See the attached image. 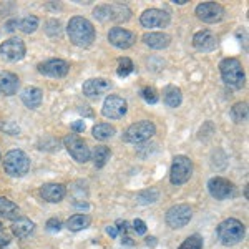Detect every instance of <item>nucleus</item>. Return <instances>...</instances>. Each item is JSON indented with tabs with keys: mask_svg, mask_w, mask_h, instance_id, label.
Here are the masks:
<instances>
[{
	"mask_svg": "<svg viewBox=\"0 0 249 249\" xmlns=\"http://www.w3.org/2000/svg\"><path fill=\"white\" fill-rule=\"evenodd\" d=\"M68 37L73 45L87 48L95 42V29L90 20L83 17H73L68 22Z\"/></svg>",
	"mask_w": 249,
	"mask_h": 249,
	"instance_id": "obj_1",
	"label": "nucleus"
},
{
	"mask_svg": "<svg viewBox=\"0 0 249 249\" xmlns=\"http://www.w3.org/2000/svg\"><path fill=\"white\" fill-rule=\"evenodd\" d=\"M216 234H218L221 244H224V246H234L239 241H243L244 234H246V228H244V224L239 219L230 218V219H224L223 223H219V226L216 228Z\"/></svg>",
	"mask_w": 249,
	"mask_h": 249,
	"instance_id": "obj_2",
	"label": "nucleus"
},
{
	"mask_svg": "<svg viewBox=\"0 0 249 249\" xmlns=\"http://www.w3.org/2000/svg\"><path fill=\"white\" fill-rule=\"evenodd\" d=\"M219 71H221V77H223V82L228 87L234 88V90L243 88L244 83H246L243 65H241L238 58H224L219 63Z\"/></svg>",
	"mask_w": 249,
	"mask_h": 249,
	"instance_id": "obj_3",
	"label": "nucleus"
},
{
	"mask_svg": "<svg viewBox=\"0 0 249 249\" xmlns=\"http://www.w3.org/2000/svg\"><path fill=\"white\" fill-rule=\"evenodd\" d=\"M3 170H5L7 175L14 176V178L25 176L30 170L29 155L22 150H10L3 156Z\"/></svg>",
	"mask_w": 249,
	"mask_h": 249,
	"instance_id": "obj_4",
	"label": "nucleus"
},
{
	"mask_svg": "<svg viewBox=\"0 0 249 249\" xmlns=\"http://www.w3.org/2000/svg\"><path fill=\"white\" fill-rule=\"evenodd\" d=\"M93 14L100 22H124L130 18L131 10L123 3H110L96 7Z\"/></svg>",
	"mask_w": 249,
	"mask_h": 249,
	"instance_id": "obj_5",
	"label": "nucleus"
},
{
	"mask_svg": "<svg viewBox=\"0 0 249 249\" xmlns=\"http://www.w3.org/2000/svg\"><path fill=\"white\" fill-rule=\"evenodd\" d=\"M155 131H156L155 124L148 122V120H143V122H136L133 124H130L124 130L123 140L126 143H143L146 140H150L155 135Z\"/></svg>",
	"mask_w": 249,
	"mask_h": 249,
	"instance_id": "obj_6",
	"label": "nucleus"
},
{
	"mask_svg": "<svg viewBox=\"0 0 249 249\" xmlns=\"http://www.w3.org/2000/svg\"><path fill=\"white\" fill-rule=\"evenodd\" d=\"M193 173V163L188 156L184 155H178L175 156L170 170V179L173 184L179 186V184H184L186 181H190Z\"/></svg>",
	"mask_w": 249,
	"mask_h": 249,
	"instance_id": "obj_7",
	"label": "nucleus"
},
{
	"mask_svg": "<svg viewBox=\"0 0 249 249\" xmlns=\"http://www.w3.org/2000/svg\"><path fill=\"white\" fill-rule=\"evenodd\" d=\"M63 144L68 150V153L71 155V158L78 163H87L90 160V148L87 146V143L80 138L78 135H67L63 138Z\"/></svg>",
	"mask_w": 249,
	"mask_h": 249,
	"instance_id": "obj_8",
	"label": "nucleus"
},
{
	"mask_svg": "<svg viewBox=\"0 0 249 249\" xmlns=\"http://www.w3.org/2000/svg\"><path fill=\"white\" fill-rule=\"evenodd\" d=\"M193 211L188 204H176L166 211V224L173 230H181L191 221Z\"/></svg>",
	"mask_w": 249,
	"mask_h": 249,
	"instance_id": "obj_9",
	"label": "nucleus"
},
{
	"mask_svg": "<svg viewBox=\"0 0 249 249\" xmlns=\"http://www.w3.org/2000/svg\"><path fill=\"white\" fill-rule=\"evenodd\" d=\"M208 191L213 198L216 199H230L234 196V184H232L230 179L221 178V176H214L208 181Z\"/></svg>",
	"mask_w": 249,
	"mask_h": 249,
	"instance_id": "obj_10",
	"label": "nucleus"
},
{
	"mask_svg": "<svg viewBox=\"0 0 249 249\" xmlns=\"http://www.w3.org/2000/svg\"><path fill=\"white\" fill-rule=\"evenodd\" d=\"M0 57L7 62H18L25 57V43L20 38H9L0 45Z\"/></svg>",
	"mask_w": 249,
	"mask_h": 249,
	"instance_id": "obj_11",
	"label": "nucleus"
},
{
	"mask_svg": "<svg viewBox=\"0 0 249 249\" xmlns=\"http://www.w3.org/2000/svg\"><path fill=\"white\" fill-rule=\"evenodd\" d=\"M140 22L144 29H164L170 23V14L160 9L144 10L140 17Z\"/></svg>",
	"mask_w": 249,
	"mask_h": 249,
	"instance_id": "obj_12",
	"label": "nucleus"
},
{
	"mask_svg": "<svg viewBox=\"0 0 249 249\" xmlns=\"http://www.w3.org/2000/svg\"><path fill=\"white\" fill-rule=\"evenodd\" d=\"M126 110H128V105L122 96L110 95L105 100V103H103L102 113L103 116H107V118H110V120H118L126 115Z\"/></svg>",
	"mask_w": 249,
	"mask_h": 249,
	"instance_id": "obj_13",
	"label": "nucleus"
},
{
	"mask_svg": "<svg viewBox=\"0 0 249 249\" xmlns=\"http://www.w3.org/2000/svg\"><path fill=\"white\" fill-rule=\"evenodd\" d=\"M196 15L206 23H216L224 17V9L216 2H204L196 7Z\"/></svg>",
	"mask_w": 249,
	"mask_h": 249,
	"instance_id": "obj_14",
	"label": "nucleus"
},
{
	"mask_svg": "<svg viewBox=\"0 0 249 249\" xmlns=\"http://www.w3.org/2000/svg\"><path fill=\"white\" fill-rule=\"evenodd\" d=\"M40 73L47 75V77H52V78H62L65 77L70 70V65L65 62V60H60V58H52V60H47V62L40 63L37 67Z\"/></svg>",
	"mask_w": 249,
	"mask_h": 249,
	"instance_id": "obj_15",
	"label": "nucleus"
},
{
	"mask_svg": "<svg viewBox=\"0 0 249 249\" xmlns=\"http://www.w3.org/2000/svg\"><path fill=\"white\" fill-rule=\"evenodd\" d=\"M108 40H110V43L113 47L126 50V48H130L136 42V35L130 30L115 27V29H111L110 34H108Z\"/></svg>",
	"mask_w": 249,
	"mask_h": 249,
	"instance_id": "obj_16",
	"label": "nucleus"
},
{
	"mask_svg": "<svg viewBox=\"0 0 249 249\" xmlns=\"http://www.w3.org/2000/svg\"><path fill=\"white\" fill-rule=\"evenodd\" d=\"M111 88V83L105 78H91L83 83V95L88 98H98Z\"/></svg>",
	"mask_w": 249,
	"mask_h": 249,
	"instance_id": "obj_17",
	"label": "nucleus"
},
{
	"mask_svg": "<svg viewBox=\"0 0 249 249\" xmlns=\"http://www.w3.org/2000/svg\"><path fill=\"white\" fill-rule=\"evenodd\" d=\"M193 45L199 52H213L218 45V38L211 30H201L193 37Z\"/></svg>",
	"mask_w": 249,
	"mask_h": 249,
	"instance_id": "obj_18",
	"label": "nucleus"
},
{
	"mask_svg": "<svg viewBox=\"0 0 249 249\" xmlns=\"http://www.w3.org/2000/svg\"><path fill=\"white\" fill-rule=\"evenodd\" d=\"M40 195H42V198L48 203H58L65 198L67 188L60 183H47L40 188Z\"/></svg>",
	"mask_w": 249,
	"mask_h": 249,
	"instance_id": "obj_19",
	"label": "nucleus"
},
{
	"mask_svg": "<svg viewBox=\"0 0 249 249\" xmlns=\"http://www.w3.org/2000/svg\"><path fill=\"white\" fill-rule=\"evenodd\" d=\"M143 42L153 50H163L171 43V37L161 32H151V34L143 35Z\"/></svg>",
	"mask_w": 249,
	"mask_h": 249,
	"instance_id": "obj_20",
	"label": "nucleus"
},
{
	"mask_svg": "<svg viewBox=\"0 0 249 249\" xmlns=\"http://www.w3.org/2000/svg\"><path fill=\"white\" fill-rule=\"evenodd\" d=\"M18 90V78L12 71H2L0 73V93L10 96L15 95Z\"/></svg>",
	"mask_w": 249,
	"mask_h": 249,
	"instance_id": "obj_21",
	"label": "nucleus"
},
{
	"mask_svg": "<svg viewBox=\"0 0 249 249\" xmlns=\"http://www.w3.org/2000/svg\"><path fill=\"white\" fill-rule=\"evenodd\" d=\"M20 98H22L23 105H25L27 108H32V110H35V108H38L40 103H42L43 93H42V90L37 88V87H27L25 90L22 91Z\"/></svg>",
	"mask_w": 249,
	"mask_h": 249,
	"instance_id": "obj_22",
	"label": "nucleus"
},
{
	"mask_svg": "<svg viewBox=\"0 0 249 249\" xmlns=\"http://www.w3.org/2000/svg\"><path fill=\"white\" fill-rule=\"evenodd\" d=\"M34 230H35V224L27 218H17L14 221V224H12V232L20 239L29 238L32 232H34Z\"/></svg>",
	"mask_w": 249,
	"mask_h": 249,
	"instance_id": "obj_23",
	"label": "nucleus"
},
{
	"mask_svg": "<svg viewBox=\"0 0 249 249\" xmlns=\"http://www.w3.org/2000/svg\"><path fill=\"white\" fill-rule=\"evenodd\" d=\"M0 216L5 219H12L15 221L17 218H20V210L18 206L14 201H10L9 198H3L0 196Z\"/></svg>",
	"mask_w": 249,
	"mask_h": 249,
	"instance_id": "obj_24",
	"label": "nucleus"
},
{
	"mask_svg": "<svg viewBox=\"0 0 249 249\" xmlns=\"http://www.w3.org/2000/svg\"><path fill=\"white\" fill-rule=\"evenodd\" d=\"M163 98H164V103H166L170 108H176L181 105L183 102V95H181V90L178 87H166L163 90Z\"/></svg>",
	"mask_w": 249,
	"mask_h": 249,
	"instance_id": "obj_25",
	"label": "nucleus"
},
{
	"mask_svg": "<svg viewBox=\"0 0 249 249\" xmlns=\"http://www.w3.org/2000/svg\"><path fill=\"white\" fill-rule=\"evenodd\" d=\"M91 224V218L88 214H73L67 221V228L70 231H82L87 230Z\"/></svg>",
	"mask_w": 249,
	"mask_h": 249,
	"instance_id": "obj_26",
	"label": "nucleus"
},
{
	"mask_svg": "<svg viewBox=\"0 0 249 249\" xmlns=\"http://www.w3.org/2000/svg\"><path fill=\"white\" fill-rule=\"evenodd\" d=\"M91 133H93L95 138L100 140V142H107V140H110L111 136L116 133V130L108 123H98L93 126V131H91Z\"/></svg>",
	"mask_w": 249,
	"mask_h": 249,
	"instance_id": "obj_27",
	"label": "nucleus"
},
{
	"mask_svg": "<svg viewBox=\"0 0 249 249\" xmlns=\"http://www.w3.org/2000/svg\"><path fill=\"white\" fill-rule=\"evenodd\" d=\"M110 155H111V151H110V148L108 146H96L95 150H93V163H95V166L96 168H103L107 164V161L110 160Z\"/></svg>",
	"mask_w": 249,
	"mask_h": 249,
	"instance_id": "obj_28",
	"label": "nucleus"
},
{
	"mask_svg": "<svg viewBox=\"0 0 249 249\" xmlns=\"http://www.w3.org/2000/svg\"><path fill=\"white\" fill-rule=\"evenodd\" d=\"M18 29L23 32V34H34L35 30L38 29V18L35 15H29V17L18 20Z\"/></svg>",
	"mask_w": 249,
	"mask_h": 249,
	"instance_id": "obj_29",
	"label": "nucleus"
},
{
	"mask_svg": "<svg viewBox=\"0 0 249 249\" xmlns=\"http://www.w3.org/2000/svg\"><path fill=\"white\" fill-rule=\"evenodd\" d=\"M158 198H160V193L156 190H144L136 195V203L138 204H153L158 201Z\"/></svg>",
	"mask_w": 249,
	"mask_h": 249,
	"instance_id": "obj_30",
	"label": "nucleus"
},
{
	"mask_svg": "<svg viewBox=\"0 0 249 249\" xmlns=\"http://www.w3.org/2000/svg\"><path fill=\"white\" fill-rule=\"evenodd\" d=\"M231 118L236 123H244L248 120V103H236L231 108Z\"/></svg>",
	"mask_w": 249,
	"mask_h": 249,
	"instance_id": "obj_31",
	"label": "nucleus"
},
{
	"mask_svg": "<svg viewBox=\"0 0 249 249\" xmlns=\"http://www.w3.org/2000/svg\"><path fill=\"white\" fill-rule=\"evenodd\" d=\"M133 68H135V65H133V62H131L130 58H122L118 62V68H116V73H118V77H122V78H124V77H128V75L133 71Z\"/></svg>",
	"mask_w": 249,
	"mask_h": 249,
	"instance_id": "obj_32",
	"label": "nucleus"
},
{
	"mask_svg": "<svg viewBox=\"0 0 249 249\" xmlns=\"http://www.w3.org/2000/svg\"><path fill=\"white\" fill-rule=\"evenodd\" d=\"M178 249H203V238L198 234L190 236L188 239L183 241V244Z\"/></svg>",
	"mask_w": 249,
	"mask_h": 249,
	"instance_id": "obj_33",
	"label": "nucleus"
},
{
	"mask_svg": "<svg viewBox=\"0 0 249 249\" xmlns=\"http://www.w3.org/2000/svg\"><path fill=\"white\" fill-rule=\"evenodd\" d=\"M140 95H142V98L144 100V102H146V103H151V105H155V103L160 100L158 91H156L153 87H144V88H142Z\"/></svg>",
	"mask_w": 249,
	"mask_h": 249,
	"instance_id": "obj_34",
	"label": "nucleus"
},
{
	"mask_svg": "<svg viewBox=\"0 0 249 249\" xmlns=\"http://www.w3.org/2000/svg\"><path fill=\"white\" fill-rule=\"evenodd\" d=\"M60 22L57 20H50V22L47 23V34L50 35V37H58L60 35Z\"/></svg>",
	"mask_w": 249,
	"mask_h": 249,
	"instance_id": "obj_35",
	"label": "nucleus"
},
{
	"mask_svg": "<svg viewBox=\"0 0 249 249\" xmlns=\"http://www.w3.org/2000/svg\"><path fill=\"white\" fill-rule=\"evenodd\" d=\"M47 230L50 232H58L62 230V221L57 218H50L47 221Z\"/></svg>",
	"mask_w": 249,
	"mask_h": 249,
	"instance_id": "obj_36",
	"label": "nucleus"
},
{
	"mask_svg": "<svg viewBox=\"0 0 249 249\" xmlns=\"http://www.w3.org/2000/svg\"><path fill=\"white\" fill-rule=\"evenodd\" d=\"M133 231L136 232V234H144V232H146V224H144V221L135 219L133 221Z\"/></svg>",
	"mask_w": 249,
	"mask_h": 249,
	"instance_id": "obj_37",
	"label": "nucleus"
},
{
	"mask_svg": "<svg viewBox=\"0 0 249 249\" xmlns=\"http://www.w3.org/2000/svg\"><path fill=\"white\" fill-rule=\"evenodd\" d=\"M115 228L118 230V232H122V234L124 236V234L128 232V228H130V224H128L126 221H122V219H120L118 223H116V226H115Z\"/></svg>",
	"mask_w": 249,
	"mask_h": 249,
	"instance_id": "obj_38",
	"label": "nucleus"
},
{
	"mask_svg": "<svg viewBox=\"0 0 249 249\" xmlns=\"http://www.w3.org/2000/svg\"><path fill=\"white\" fill-rule=\"evenodd\" d=\"M17 27H18V20H17V18H12V20H9V22L5 23V30H7V32L17 30Z\"/></svg>",
	"mask_w": 249,
	"mask_h": 249,
	"instance_id": "obj_39",
	"label": "nucleus"
},
{
	"mask_svg": "<svg viewBox=\"0 0 249 249\" xmlns=\"http://www.w3.org/2000/svg\"><path fill=\"white\" fill-rule=\"evenodd\" d=\"M71 128H73V131H77V133H80V131L85 130V123H83L82 120H78V122H75L73 124H71Z\"/></svg>",
	"mask_w": 249,
	"mask_h": 249,
	"instance_id": "obj_40",
	"label": "nucleus"
},
{
	"mask_svg": "<svg viewBox=\"0 0 249 249\" xmlns=\"http://www.w3.org/2000/svg\"><path fill=\"white\" fill-rule=\"evenodd\" d=\"M9 243H10V238H9V236L3 234V232H0V249L5 248V246H9Z\"/></svg>",
	"mask_w": 249,
	"mask_h": 249,
	"instance_id": "obj_41",
	"label": "nucleus"
},
{
	"mask_svg": "<svg viewBox=\"0 0 249 249\" xmlns=\"http://www.w3.org/2000/svg\"><path fill=\"white\" fill-rule=\"evenodd\" d=\"M107 232L111 236V238H116V236H118V230H116L115 226H108L107 228Z\"/></svg>",
	"mask_w": 249,
	"mask_h": 249,
	"instance_id": "obj_42",
	"label": "nucleus"
},
{
	"mask_svg": "<svg viewBox=\"0 0 249 249\" xmlns=\"http://www.w3.org/2000/svg\"><path fill=\"white\" fill-rule=\"evenodd\" d=\"M146 244H148V246H155V244H156V238H146Z\"/></svg>",
	"mask_w": 249,
	"mask_h": 249,
	"instance_id": "obj_43",
	"label": "nucleus"
},
{
	"mask_svg": "<svg viewBox=\"0 0 249 249\" xmlns=\"http://www.w3.org/2000/svg\"><path fill=\"white\" fill-rule=\"evenodd\" d=\"M175 3H178V5H183V3H186L188 0H173Z\"/></svg>",
	"mask_w": 249,
	"mask_h": 249,
	"instance_id": "obj_44",
	"label": "nucleus"
},
{
	"mask_svg": "<svg viewBox=\"0 0 249 249\" xmlns=\"http://www.w3.org/2000/svg\"><path fill=\"white\" fill-rule=\"evenodd\" d=\"M0 231H2V223H0Z\"/></svg>",
	"mask_w": 249,
	"mask_h": 249,
	"instance_id": "obj_45",
	"label": "nucleus"
},
{
	"mask_svg": "<svg viewBox=\"0 0 249 249\" xmlns=\"http://www.w3.org/2000/svg\"><path fill=\"white\" fill-rule=\"evenodd\" d=\"M0 160H2V155H0Z\"/></svg>",
	"mask_w": 249,
	"mask_h": 249,
	"instance_id": "obj_46",
	"label": "nucleus"
}]
</instances>
